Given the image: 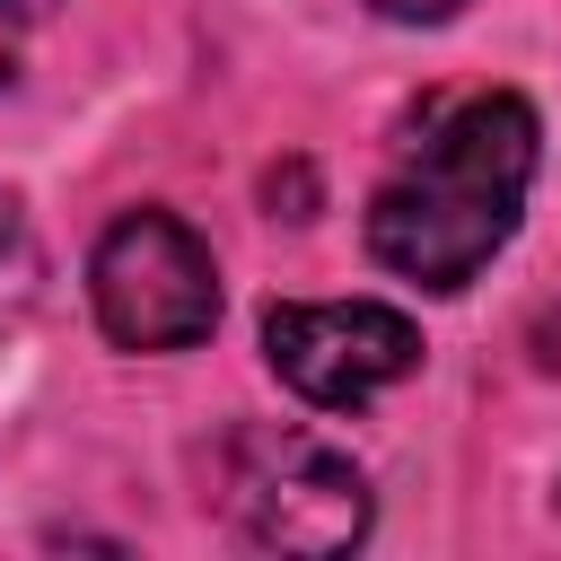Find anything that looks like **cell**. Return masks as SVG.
I'll return each instance as SVG.
<instances>
[{"label": "cell", "mask_w": 561, "mask_h": 561, "mask_svg": "<svg viewBox=\"0 0 561 561\" xmlns=\"http://www.w3.org/2000/svg\"><path fill=\"white\" fill-rule=\"evenodd\" d=\"M535 140V105L508 88L438 105L368 202V254L421 289H465L526 210Z\"/></svg>", "instance_id": "1"}, {"label": "cell", "mask_w": 561, "mask_h": 561, "mask_svg": "<svg viewBox=\"0 0 561 561\" xmlns=\"http://www.w3.org/2000/svg\"><path fill=\"white\" fill-rule=\"evenodd\" d=\"M228 517L263 552H342L368 535V482L342 447L289 421H254L228 438Z\"/></svg>", "instance_id": "2"}, {"label": "cell", "mask_w": 561, "mask_h": 561, "mask_svg": "<svg viewBox=\"0 0 561 561\" xmlns=\"http://www.w3.org/2000/svg\"><path fill=\"white\" fill-rule=\"evenodd\" d=\"M88 298H96V324H105L123 351H184V342H202V333L219 324L210 245H202L175 210H123V219L96 237Z\"/></svg>", "instance_id": "3"}, {"label": "cell", "mask_w": 561, "mask_h": 561, "mask_svg": "<svg viewBox=\"0 0 561 561\" xmlns=\"http://www.w3.org/2000/svg\"><path fill=\"white\" fill-rule=\"evenodd\" d=\"M263 359L289 394L351 412L368 394H386L394 377L421 368V324L403 307L377 298H324V307H272L263 316Z\"/></svg>", "instance_id": "4"}, {"label": "cell", "mask_w": 561, "mask_h": 561, "mask_svg": "<svg viewBox=\"0 0 561 561\" xmlns=\"http://www.w3.org/2000/svg\"><path fill=\"white\" fill-rule=\"evenodd\" d=\"M368 9H386V18H403V26H438V18H456L465 0H368Z\"/></svg>", "instance_id": "5"}, {"label": "cell", "mask_w": 561, "mask_h": 561, "mask_svg": "<svg viewBox=\"0 0 561 561\" xmlns=\"http://www.w3.org/2000/svg\"><path fill=\"white\" fill-rule=\"evenodd\" d=\"M18 237H26V228H18V193H9V184H0V272H9V263H18Z\"/></svg>", "instance_id": "6"}, {"label": "cell", "mask_w": 561, "mask_h": 561, "mask_svg": "<svg viewBox=\"0 0 561 561\" xmlns=\"http://www.w3.org/2000/svg\"><path fill=\"white\" fill-rule=\"evenodd\" d=\"M53 0H0V18H44Z\"/></svg>", "instance_id": "7"}]
</instances>
